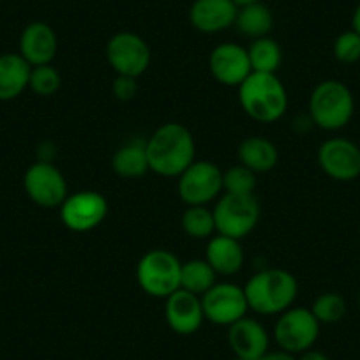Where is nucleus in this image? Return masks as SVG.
I'll return each mask as SVG.
<instances>
[{"instance_id": "nucleus-1", "label": "nucleus", "mask_w": 360, "mask_h": 360, "mask_svg": "<svg viewBox=\"0 0 360 360\" xmlns=\"http://www.w3.org/2000/svg\"><path fill=\"white\" fill-rule=\"evenodd\" d=\"M148 168L159 176L179 179L196 161V143L191 131L179 122H166L145 141Z\"/></svg>"}, {"instance_id": "nucleus-2", "label": "nucleus", "mask_w": 360, "mask_h": 360, "mask_svg": "<svg viewBox=\"0 0 360 360\" xmlns=\"http://www.w3.org/2000/svg\"><path fill=\"white\" fill-rule=\"evenodd\" d=\"M238 103L249 119L274 124L288 110V92L278 75L252 71L238 86Z\"/></svg>"}, {"instance_id": "nucleus-3", "label": "nucleus", "mask_w": 360, "mask_h": 360, "mask_svg": "<svg viewBox=\"0 0 360 360\" xmlns=\"http://www.w3.org/2000/svg\"><path fill=\"white\" fill-rule=\"evenodd\" d=\"M249 309L263 316H274L293 307L299 297L297 278L285 269H263L244 286Z\"/></svg>"}, {"instance_id": "nucleus-4", "label": "nucleus", "mask_w": 360, "mask_h": 360, "mask_svg": "<svg viewBox=\"0 0 360 360\" xmlns=\"http://www.w3.org/2000/svg\"><path fill=\"white\" fill-rule=\"evenodd\" d=\"M355 113V98L339 79H323L309 96L311 122L323 131H339Z\"/></svg>"}, {"instance_id": "nucleus-5", "label": "nucleus", "mask_w": 360, "mask_h": 360, "mask_svg": "<svg viewBox=\"0 0 360 360\" xmlns=\"http://www.w3.org/2000/svg\"><path fill=\"white\" fill-rule=\"evenodd\" d=\"M182 263L166 249H152L145 252L136 265L138 286L154 299H168L180 290Z\"/></svg>"}, {"instance_id": "nucleus-6", "label": "nucleus", "mask_w": 360, "mask_h": 360, "mask_svg": "<svg viewBox=\"0 0 360 360\" xmlns=\"http://www.w3.org/2000/svg\"><path fill=\"white\" fill-rule=\"evenodd\" d=\"M216 233L242 240L258 226L262 209L255 195H230L224 193L217 198L212 209Z\"/></svg>"}, {"instance_id": "nucleus-7", "label": "nucleus", "mask_w": 360, "mask_h": 360, "mask_svg": "<svg viewBox=\"0 0 360 360\" xmlns=\"http://www.w3.org/2000/svg\"><path fill=\"white\" fill-rule=\"evenodd\" d=\"M180 200L188 207L209 205L223 193V169L210 161H195L176 182Z\"/></svg>"}, {"instance_id": "nucleus-8", "label": "nucleus", "mask_w": 360, "mask_h": 360, "mask_svg": "<svg viewBox=\"0 0 360 360\" xmlns=\"http://www.w3.org/2000/svg\"><path fill=\"white\" fill-rule=\"evenodd\" d=\"M320 321L307 307H290L279 314L274 325V339L285 352L304 353L313 348L320 335Z\"/></svg>"}, {"instance_id": "nucleus-9", "label": "nucleus", "mask_w": 360, "mask_h": 360, "mask_svg": "<svg viewBox=\"0 0 360 360\" xmlns=\"http://www.w3.org/2000/svg\"><path fill=\"white\" fill-rule=\"evenodd\" d=\"M106 60L119 76L140 78L152 62V51L147 41L134 32H117L106 43Z\"/></svg>"}, {"instance_id": "nucleus-10", "label": "nucleus", "mask_w": 360, "mask_h": 360, "mask_svg": "<svg viewBox=\"0 0 360 360\" xmlns=\"http://www.w3.org/2000/svg\"><path fill=\"white\" fill-rule=\"evenodd\" d=\"M27 196L43 209H57L68 198V180L50 161H36L23 175Z\"/></svg>"}, {"instance_id": "nucleus-11", "label": "nucleus", "mask_w": 360, "mask_h": 360, "mask_svg": "<svg viewBox=\"0 0 360 360\" xmlns=\"http://www.w3.org/2000/svg\"><path fill=\"white\" fill-rule=\"evenodd\" d=\"M60 221L75 233L92 231L108 216V200L98 191H76L68 195L60 207Z\"/></svg>"}, {"instance_id": "nucleus-12", "label": "nucleus", "mask_w": 360, "mask_h": 360, "mask_svg": "<svg viewBox=\"0 0 360 360\" xmlns=\"http://www.w3.org/2000/svg\"><path fill=\"white\" fill-rule=\"evenodd\" d=\"M205 320L219 327H230L240 318L248 316L249 304L242 286L233 283H216L202 295Z\"/></svg>"}, {"instance_id": "nucleus-13", "label": "nucleus", "mask_w": 360, "mask_h": 360, "mask_svg": "<svg viewBox=\"0 0 360 360\" xmlns=\"http://www.w3.org/2000/svg\"><path fill=\"white\" fill-rule=\"evenodd\" d=\"M321 172L339 182H352L360 176V148L346 138H328L318 148Z\"/></svg>"}, {"instance_id": "nucleus-14", "label": "nucleus", "mask_w": 360, "mask_h": 360, "mask_svg": "<svg viewBox=\"0 0 360 360\" xmlns=\"http://www.w3.org/2000/svg\"><path fill=\"white\" fill-rule=\"evenodd\" d=\"M209 71L217 83L238 89L252 72L248 48L237 43H221L210 51Z\"/></svg>"}, {"instance_id": "nucleus-15", "label": "nucleus", "mask_w": 360, "mask_h": 360, "mask_svg": "<svg viewBox=\"0 0 360 360\" xmlns=\"http://www.w3.org/2000/svg\"><path fill=\"white\" fill-rule=\"evenodd\" d=\"M165 300L166 323L175 334L193 335L202 328L205 321L202 297L180 288Z\"/></svg>"}, {"instance_id": "nucleus-16", "label": "nucleus", "mask_w": 360, "mask_h": 360, "mask_svg": "<svg viewBox=\"0 0 360 360\" xmlns=\"http://www.w3.org/2000/svg\"><path fill=\"white\" fill-rule=\"evenodd\" d=\"M228 342L238 359L258 360L269 352L270 338L266 328L258 320L244 316L228 327Z\"/></svg>"}, {"instance_id": "nucleus-17", "label": "nucleus", "mask_w": 360, "mask_h": 360, "mask_svg": "<svg viewBox=\"0 0 360 360\" xmlns=\"http://www.w3.org/2000/svg\"><path fill=\"white\" fill-rule=\"evenodd\" d=\"M237 13L233 0H195L189 8V22L198 32L217 34L235 25Z\"/></svg>"}, {"instance_id": "nucleus-18", "label": "nucleus", "mask_w": 360, "mask_h": 360, "mask_svg": "<svg viewBox=\"0 0 360 360\" xmlns=\"http://www.w3.org/2000/svg\"><path fill=\"white\" fill-rule=\"evenodd\" d=\"M58 50V39L55 30L44 22H32L23 29L20 36L18 53L29 62L32 68L36 65L51 64Z\"/></svg>"}, {"instance_id": "nucleus-19", "label": "nucleus", "mask_w": 360, "mask_h": 360, "mask_svg": "<svg viewBox=\"0 0 360 360\" xmlns=\"http://www.w3.org/2000/svg\"><path fill=\"white\" fill-rule=\"evenodd\" d=\"M205 259L216 270L217 276H233L244 266V249L240 240L216 233L209 238Z\"/></svg>"}, {"instance_id": "nucleus-20", "label": "nucleus", "mask_w": 360, "mask_h": 360, "mask_svg": "<svg viewBox=\"0 0 360 360\" xmlns=\"http://www.w3.org/2000/svg\"><path fill=\"white\" fill-rule=\"evenodd\" d=\"M30 69L20 53L0 55V101H13L29 89Z\"/></svg>"}, {"instance_id": "nucleus-21", "label": "nucleus", "mask_w": 360, "mask_h": 360, "mask_svg": "<svg viewBox=\"0 0 360 360\" xmlns=\"http://www.w3.org/2000/svg\"><path fill=\"white\" fill-rule=\"evenodd\" d=\"M237 155L240 165L255 172L256 175L272 172L279 162L278 147L265 136L244 138L238 145Z\"/></svg>"}, {"instance_id": "nucleus-22", "label": "nucleus", "mask_w": 360, "mask_h": 360, "mask_svg": "<svg viewBox=\"0 0 360 360\" xmlns=\"http://www.w3.org/2000/svg\"><path fill=\"white\" fill-rule=\"evenodd\" d=\"M112 168L115 175L127 180L140 179L150 172L145 141H129L117 148L115 154L112 155Z\"/></svg>"}, {"instance_id": "nucleus-23", "label": "nucleus", "mask_w": 360, "mask_h": 360, "mask_svg": "<svg viewBox=\"0 0 360 360\" xmlns=\"http://www.w3.org/2000/svg\"><path fill=\"white\" fill-rule=\"evenodd\" d=\"M235 27L242 36L249 37V39L266 37L274 27V15L263 2L242 6V8H238Z\"/></svg>"}, {"instance_id": "nucleus-24", "label": "nucleus", "mask_w": 360, "mask_h": 360, "mask_svg": "<svg viewBox=\"0 0 360 360\" xmlns=\"http://www.w3.org/2000/svg\"><path fill=\"white\" fill-rule=\"evenodd\" d=\"M217 283L216 270L207 259H189L180 269V288L202 297Z\"/></svg>"}, {"instance_id": "nucleus-25", "label": "nucleus", "mask_w": 360, "mask_h": 360, "mask_svg": "<svg viewBox=\"0 0 360 360\" xmlns=\"http://www.w3.org/2000/svg\"><path fill=\"white\" fill-rule=\"evenodd\" d=\"M249 62L251 69L255 72H272L276 75L278 69L281 68L283 62V50L276 39L270 36L252 39V43L248 46Z\"/></svg>"}, {"instance_id": "nucleus-26", "label": "nucleus", "mask_w": 360, "mask_h": 360, "mask_svg": "<svg viewBox=\"0 0 360 360\" xmlns=\"http://www.w3.org/2000/svg\"><path fill=\"white\" fill-rule=\"evenodd\" d=\"M182 230L188 237L196 238V240L214 237L216 233L214 212L207 205L188 207V210L182 214Z\"/></svg>"}, {"instance_id": "nucleus-27", "label": "nucleus", "mask_w": 360, "mask_h": 360, "mask_svg": "<svg viewBox=\"0 0 360 360\" xmlns=\"http://www.w3.org/2000/svg\"><path fill=\"white\" fill-rule=\"evenodd\" d=\"M311 313L320 321V325L338 323L346 314V300L339 293H321L320 297L314 299L313 306H311Z\"/></svg>"}, {"instance_id": "nucleus-28", "label": "nucleus", "mask_w": 360, "mask_h": 360, "mask_svg": "<svg viewBox=\"0 0 360 360\" xmlns=\"http://www.w3.org/2000/svg\"><path fill=\"white\" fill-rule=\"evenodd\" d=\"M60 85V72H58L51 64L36 65V68L30 69L29 89L32 90L34 94L41 96V98H50V96L57 94Z\"/></svg>"}, {"instance_id": "nucleus-29", "label": "nucleus", "mask_w": 360, "mask_h": 360, "mask_svg": "<svg viewBox=\"0 0 360 360\" xmlns=\"http://www.w3.org/2000/svg\"><path fill=\"white\" fill-rule=\"evenodd\" d=\"M256 173L244 165H235L223 172V191L230 195H255Z\"/></svg>"}, {"instance_id": "nucleus-30", "label": "nucleus", "mask_w": 360, "mask_h": 360, "mask_svg": "<svg viewBox=\"0 0 360 360\" xmlns=\"http://www.w3.org/2000/svg\"><path fill=\"white\" fill-rule=\"evenodd\" d=\"M332 51H334L335 60L341 64H355L360 60V36L355 30H346L339 34L335 37Z\"/></svg>"}, {"instance_id": "nucleus-31", "label": "nucleus", "mask_w": 360, "mask_h": 360, "mask_svg": "<svg viewBox=\"0 0 360 360\" xmlns=\"http://www.w3.org/2000/svg\"><path fill=\"white\" fill-rule=\"evenodd\" d=\"M138 90V78H131V76H119L113 79V85H112V92L119 101H131V99L136 98Z\"/></svg>"}, {"instance_id": "nucleus-32", "label": "nucleus", "mask_w": 360, "mask_h": 360, "mask_svg": "<svg viewBox=\"0 0 360 360\" xmlns=\"http://www.w3.org/2000/svg\"><path fill=\"white\" fill-rule=\"evenodd\" d=\"M258 360H297L293 353L285 352V349H279V352H266L265 355L259 356Z\"/></svg>"}, {"instance_id": "nucleus-33", "label": "nucleus", "mask_w": 360, "mask_h": 360, "mask_svg": "<svg viewBox=\"0 0 360 360\" xmlns=\"http://www.w3.org/2000/svg\"><path fill=\"white\" fill-rule=\"evenodd\" d=\"M297 360H328V356L325 353L316 352V349H307V352L300 353V356Z\"/></svg>"}, {"instance_id": "nucleus-34", "label": "nucleus", "mask_w": 360, "mask_h": 360, "mask_svg": "<svg viewBox=\"0 0 360 360\" xmlns=\"http://www.w3.org/2000/svg\"><path fill=\"white\" fill-rule=\"evenodd\" d=\"M352 30H355V32L360 36V2H359V6L355 8V11H353Z\"/></svg>"}, {"instance_id": "nucleus-35", "label": "nucleus", "mask_w": 360, "mask_h": 360, "mask_svg": "<svg viewBox=\"0 0 360 360\" xmlns=\"http://www.w3.org/2000/svg\"><path fill=\"white\" fill-rule=\"evenodd\" d=\"M233 2L238 6V8H242V6L255 4V2H262V0H233Z\"/></svg>"}, {"instance_id": "nucleus-36", "label": "nucleus", "mask_w": 360, "mask_h": 360, "mask_svg": "<svg viewBox=\"0 0 360 360\" xmlns=\"http://www.w3.org/2000/svg\"><path fill=\"white\" fill-rule=\"evenodd\" d=\"M233 360H245V359H238V356H235V359Z\"/></svg>"}, {"instance_id": "nucleus-37", "label": "nucleus", "mask_w": 360, "mask_h": 360, "mask_svg": "<svg viewBox=\"0 0 360 360\" xmlns=\"http://www.w3.org/2000/svg\"><path fill=\"white\" fill-rule=\"evenodd\" d=\"M356 300H359V307H360V293H359V299H356Z\"/></svg>"}]
</instances>
